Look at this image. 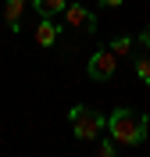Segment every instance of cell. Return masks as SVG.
Here are the masks:
<instances>
[{"mask_svg":"<svg viewBox=\"0 0 150 157\" xmlns=\"http://www.w3.org/2000/svg\"><path fill=\"white\" fill-rule=\"evenodd\" d=\"M140 43H143V47L150 50V29H143V32H140Z\"/></svg>","mask_w":150,"mask_h":157,"instance_id":"cell-11","label":"cell"},{"mask_svg":"<svg viewBox=\"0 0 150 157\" xmlns=\"http://www.w3.org/2000/svg\"><path fill=\"white\" fill-rule=\"evenodd\" d=\"M111 47V54H118V57H125V54H132V36H114L107 43Z\"/></svg>","mask_w":150,"mask_h":157,"instance_id":"cell-9","label":"cell"},{"mask_svg":"<svg viewBox=\"0 0 150 157\" xmlns=\"http://www.w3.org/2000/svg\"><path fill=\"white\" fill-rule=\"evenodd\" d=\"M61 18H64L68 29L82 32V36H93V32H97V14H93L90 7H82V4H71V0H68V7H64Z\"/></svg>","mask_w":150,"mask_h":157,"instance_id":"cell-4","label":"cell"},{"mask_svg":"<svg viewBox=\"0 0 150 157\" xmlns=\"http://www.w3.org/2000/svg\"><path fill=\"white\" fill-rule=\"evenodd\" d=\"M132 64H136V78H140L143 86H150V54H140Z\"/></svg>","mask_w":150,"mask_h":157,"instance_id":"cell-8","label":"cell"},{"mask_svg":"<svg viewBox=\"0 0 150 157\" xmlns=\"http://www.w3.org/2000/svg\"><path fill=\"white\" fill-rule=\"evenodd\" d=\"M36 43H40V47H54V43H57V25H54V18H40V25H36Z\"/></svg>","mask_w":150,"mask_h":157,"instance_id":"cell-6","label":"cell"},{"mask_svg":"<svg viewBox=\"0 0 150 157\" xmlns=\"http://www.w3.org/2000/svg\"><path fill=\"white\" fill-rule=\"evenodd\" d=\"M25 7H32V0H7V4H4V21H7L11 32L21 29V14H25Z\"/></svg>","mask_w":150,"mask_h":157,"instance_id":"cell-5","label":"cell"},{"mask_svg":"<svg viewBox=\"0 0 150 157\" xmlns=\"http://www.w3.org/2000/svg\"><path fill=\"white\" fill-rule=\"evenodd\" d=\"M68 121H71V132H75V139L79 143H93V139L104 132V114H97V111L82 107V104H75V107L68 111Z\"/></svg>","mask_w":150,"mask_h":157,"instance_id":"cell-2","label":"cell"},{"mask_svg":"<svg viewBox=\"0 0 150 157\" xmlns=\"http://www.w3.org/2000/svg\"><path fill=\"white\" fill-rule=\"evenodd\" d=\"M32 7H36L40 18H57V14H64L68 0H32Z\"/></svg>","mask_w":150,"mask_h":157,"instance_id":"cell-7","label":"cell"},{"mask_svg":"<svg viewBox=\"0 0 150 157\" xmlns=\"http://www.w3.org/2000/svg\"><path fill=\"white\" fill-rule=\"evenodd\" d=\"M93 157H118V143H114V139L97 143V147H93Z\"/></svg>","mask_w":150,"mask_h":157,"instance_id":"cell-10","label":"cell"},{"mask_svg":"<svg viewBox=\"0 0 150 157\" xmlns=\"http://www.w3.org/2000/svg\"><path fill=\"white\" fill-rule=\"evenodd\" d=\"M107 132H111V139L118 147H140L147 139V132H150V118L140 114V111L118 107V111H111V118H107Z\"/></svg>","mask_w":150,"mask_h":157,"instance_id":"cell-1","label":"cell"},{"mask_svg":"<svg viewBox=\"0 0 150 157\" xmlns=\"http://www.w3.org/2000/svg\"><path fill=\"white\" fill-rule=\"evenodd\" d=\"M114 71H118V54H111V47L97 50L90 57V64H86V75L93 82H107V78H114Z\"/></svg>","mask_w":150,"mask_h":157,"instance_id":"cell-3","label":"cell"},{"mask_svg":"<svg viewBox=\"0 0 150 157\" xmlns=\"http://www.w3.org/2000/svg\"><path fill=\"white\" fill-rule=\"evenodd\" d=\"M125 0H100V7H121Z\"/></svg>","mask_w":150,"mask_h":157,"instance_id":"cell-12","label":"cell"}]
</instances>
